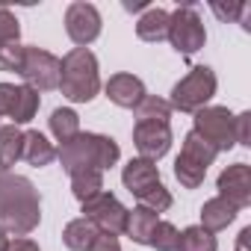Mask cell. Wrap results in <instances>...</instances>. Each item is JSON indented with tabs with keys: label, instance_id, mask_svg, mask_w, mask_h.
<instances>
[{
	"label": "cell",
	"instance_id": "18",
	"mask_svg": "<svg viewBox=\"0 0 251 251\" xmlns=\"http://www.w3.org/2000/svg\"><path fill=\"white\" fill-rule=\"evenodd\" d=\"M21 160H27V163L36 166V169H45V166H50V163L56 160V148L48 142L45 133L27 130V133H24V154H21Z\"/></svg>",
	"mask_w": 251,
	"mask_h": 251
},
{
	"label": "cell",
	"instance_id": "3",
	"mask_svg": "<svg viewBox=\"0 0 251 251\" xmlns=\"http://www.w3.org/2000/svg\"><path fill=\"white\" fill-rule=\"evenodd\" d=\"M59 92L71 103H89L100 92L98 56L89 48H74L59 59Z\"/></svg>",
	"mask_w": 251,
	"mask_h": 251
},
{
	"label": "cell",
	"instance_id": "9",
	"mask_svg": "<svg viewBox=\"0 0 251 251\" xmlns=\"http://www.w3.org/2000/svg\"><path fill=\"white\" fill-rule=\"evenodd\" d=\"M100 27H103V21H100V12H98L95 3H83V0L68 3V9H65V33L77 48H89L100 36Z\"/></svg>",
	"mask_w": 251,
	"mask_h": 251
},
{
	"label": "cell",
	"instance_id": "25",
	"mask_svg": "<svg viewBox=\"0 0 251 251\" xmlns=\"http://www.w3.org/2000/svg\"><path fill=\"white\" fill-rule=\"evenodd\" d=\"M175 177L180 180L183 189H198V186L204 183V177H207V169H204L201 163H195V160L177 154V160H175Z\"/></svg>",
	"mask_w": 251,
	"mask_h": 251
},
{
	"label": "cell",
	"instance_id": "29",
	"mask_svg": "<svg viewBox=\"0 0 251 251\" xmlns=\"http://www.w3.org/2000/svg\"><path fill=\"white\" fill-rule=\"evenodd\" d=\"M24 62V45L21 42H9V45H0V71L6 74H18Z\"/></svg>",
	"mask_w": 251,
	"mask_h": 251
},
{
	"label": "cell",
	"instance_id": "6",
	"mask_svg": "<svg viewBox=\"0 0 251 251\" xmlns=\"http://www.w3.org/2000/svg\"><path fill=\"white\" fill-rule=\"evenodd\" d=\"M192 121H195L192 130H195L207 145H213L216 154L230 151V148L236 145V136H233V112H230L227 106H204V109L195 112Z\"/></svg>",
	"mask_w": 251,
	"mask_h": 251
},
{
	"label": "cell",
	"instance_id": "21",
	"mask_svg": "<svg viewBox=\"0 0 251 251\" xmlns=\"http://www.w3.org/2000/svg\"><path fill=\"white\" fill-rule=\"evenodd\" d=\"M95 239H98V227H95L92 222H86L83 216H80V219H71V222L62 227V242H65V248H71V251H89Z\"/></svg>",
	"mask_w": 251,
	"mask_h": 251
},
{
	"label": "cell",
	"instance_id": "27",
	"mask_svg": "<svg viewBox=\"0 0 251 251\" xmlns=\"http://www.w3.org/2000/svg\"><path fill=\"white\" fill-rule=\"evenodd\" d=\"M177 242H180V230L172 222H157L148 245L157 248V251H177Z\"/></svg>",
	"mask_w": 251,
	"mask_h": 251
},
{
	"label": "cell",
	"instance_id": "32",
	"mask_svg": "<svg viewBox=\"0 0 251 251\" xmlns=\"http://www.w3.org/2000/svg\"><path fill=\"white\" fill-rule=\"evenodd\" d=\"M210 9L227 24H236V18H239V12H242V3H219V0H213V3H210Z\"/></svg>",
	"mask_w": 251,
	"mask_h": 251
},
{
	"label": "cell",
	"instance_id": "28",
	"mask_svg": "<svg viewBox=\"0 0 251 251\" xmlns=\"http://www.w3.org/2000/svg\"><path fill=\"white\" fill-rule=\"evenodd\" d=\"M139 204H142V207H148V210H154V213L160 216V213H166V210L175 204V198H172V192H169V189L163 186V180H160L157 186H151V189L139 198Z\"/></svg>",
	"mask_w": 251,
	"mask_h": 251
},
{
	"label": "cell",
	"instance_id": "16",
	"mask_svg": "<svg viewBox=\"0 0 251 251\" xmlns=\"http://www.w3.org/2000/svg\"><path fill=\"white\" fill-rule=\"evenodd\" d=\"M157 222H160V216H157L154 210L136 204V207L127 213V227H124V236H130L136 245H148V242H151V233H154V227H157Z\"/></svg>",
	"mask_w": 251,
	"mask_h": 251
},
{
	"label": "cell",
	"instance_id": "36",
	"mask_svg": "<svg viewBox=\"0 0 251 251\" xmlns=\"http://www.w3.org/2000/svg\"><path fill=\"white\" fill-rule=\"evenodd\" d=\"M236 251H251V225L239 230V236H236Z\"/></svg>",
	"mask_w": 251,
	"mask_h": 251
},
{
	"label": "cell",
	"instance_id": "38",
	"mask_svg": "<svg viewBox=\"0 0 251 251\" xmlns=\"http://www.w3.org/2000/svg\"><path fill=\"white\" fill-rule=\"evenodd\" d=\"M6 248H9V233L0 227V251H6Z\"/></svg>",
	"mask_w": 251,
	"mask_h": 251
},
{
	"label": "cell",
	"instance_id": "19",
	"mask_svg": "<svg viewBox=\"0 0 251 251\" xmlns=\"http://www.w3.org/2000/svg\"><path fill=\"white\" fill-rule=\"evenodd\" d=\"M39 106H42V95L33 92L30 86H18V89H15V98H12L9 121L15 124V127H18V124H30V121L36 118Z\"/></svg>",
	"mask_w": 251,
	"mask_h": 251
},
{
	"label": "cell",
	"instance_id": "1",
	"mask_svg": "<svg viewBox=\"0 0 251 251\" xmlns=\"http://www.w3.org/2000/svg\"><path fill=\"white\" fill-rule=\"evenodd\" d=\"M42 222V198L30 177L0 172V227L12 236H30Z\"/></svg>",
	"mask_w": 251,
	"mask_h": 251
},
{
	"label": "cell",
	"instance_id": "23",
	"mask_svg": "<svg viewBox=\"0 0 251 251\" xmlns=\"http://www.w3.org/2000/svg\"><path fill=\"white\" fill-rule=\"evenodd\" d=\"M177 251H219V242L213 233H207L201 225H189L180 230Z\"/></svg>",
	"mask_w": 251,
	"mask_h": 251
},
{
	"label": "cell",
	"instance_id": "7",
	"mask_svg": "<svg viewBox=\"0 0 251 251\" xmlns=\"http://www.w3.org/2000/svg\"><path fill=\"white\" fill-rule=\"evenodd\" d=\"M83 219L92 222L98 227V233H109V236H121L124 227H127V207H124L112 192H98L95 198L83 201Z\"/></svg>",
	"mask_w": 251,
	"mask_h": 251
},
{
	"label": "cell",
	"instance_id": "24",
	"mask_svg": "<svg viewBox=\"0 0 251 251\" xmlns=\"http://www.w3.org/2000/svg\"><path fill=\"white\" fill-rule=\"evenodd\" d=\"M71 192L80 204L95 198L98 192H103V172H77V175H71Z\"/></svg>",
	"mask_w": 251,
	"mask_h": 251
},
{
	"label": "cell",
	"instance_id": "11",
	"mask_svg": "<svg viewBox=\"0 0 251 251\" xmlns=\"http://www.w3.org/2000/svg\"><path fill=\"white\" fill-rule=\"evenodd\" d=\"M133 145L142 160H163L172 148V124H136L133 127Z\"/></svg>",
	"mask_w": 251,
	"mask_h": 251
},
{
	"label": "cell",
	"instance_id": "15",
	"mask_svg": "<svg viewBox=\"0 0 251 251\" xmlns=\"http://www.w3.org/2000/svg\"><path fill=\"white\" fill-rule=\"evenodd\" d=\"M136 36L148 45H157V42H166L169 36V12L160 9V6H148L142 12V18L136 21Z\"/></svg>",
	"mask_w": 251,
	"mask_h": 251
},
{
	"label": "cell",
	"instance_id": "12",
	"mask_svg": "<svg viewBox=\"0 0 251 251\" xmlns=\"http://www.w3.org/2000/svg\"><path fill=\"white\" fill-rule=\"evenodd\" d=\"M103 92H106V98L115 103V106H121V109H136L139 106V100L148 95L145 92V83L136 77V74H112L106 83H103Z\"/></svg>",
	"mask_w": 251,
	"mask_h": 251
},
{
	"label": "cell",
	"instance_id": "8",
	"mask_svg": "<svg viewBox=\"0 0 251 251\" xmlns=\"http://www.w3.org/2000/svg\"><path fill=\"white\" fill-rule=\"evenodd\" d=\"M18 74L24 77V86H30L33 92L59 89V56H53L45 48H24V62Z\"/></svg>",
	"mask_w": 251,
	"mask_h": 251
},
{
	"label": "cell",
	"instance_id": "2",
	"mask_svg": "<svg viewBox=\"0 0 251 251\" xmlns=\"http://www.w3.org/2000/svg\"><path fill=\"white\" fill-rule=\"evenodd\" d=\"M62 169L68 175H77V172H106L112 169L118 160H121V148L112 136H103V133H77L71 142L59 145L56 151Z\"/></svg>",
	"mask_w": 251,
	"mask_h": 251
},
{
	"label": "cell",
	"instance_id": "5",
	"mask_svg": "<svg viewBox=\"0 0 251 251\" xmlns=\"http://www.w3.org/2000/svg\"><path fill=\"white\" fill-rule=\"evenodd\" d=\"M172 48L183 56H192L198 53L204 45H207V30H204V21L198 15V9L192 3L186 6H177L175 12H169V36Z\"/></svg>",
	"mask_w": 251,
	"mask_h": 251
},
{
	"label": "cell",
	"instance_id": "35",
	"mask_svg": "<svg viewBox=\"0 0 251 251\" xmlns=\"http://www.w3.org/2000/svg\"><path fill=\"white\" fill-rule=\"evenodd\" d=\"M6 251H42V248H39V242L30 239V236H15V239H9V248H6Z\"/></svg>",
	"mask_w": 251,
	"mask_h": 251
},
{
	"label": "cell",
	"instance_id": "22",
	"mask_svg": "<svg viewBox=\"0 0 251 251\" xmlns=\"http://www.w3.org/2000/svg\"><path fill=\"white\" fill-rule=\"evenodd\" d=\"M48 121H50V133H53V139H56L59 145L71 142V139L80 133V115H77L71 106H56Z\"/></svg>",
	"mask_w": 251,
	"mask_h": 251
},
{
	"label": "cell",
	"instance_id": "4",
	"mask_svg": "<svg viewBox=\"0 0 251 251\" xmlns=\"http://www.w3.org/2000/svg\"><path fill=\"white\" fill-rule=\"evenodd\" d=\"M216 89H219L216 71H213L210 65H195V68H189L186 77H180V80L175 83L169 103H172L175 112H192V115H195L198 109L210 106Z\"/></svg>",
	"mask_w": 251,
	"mask_h": 251
},
{
	"label": "cell",
	"instance_id": "17",
	"mask_svg": "<svg viewBox=\"0 0 251 251\" xmlns=\"http://www.w3.org/2000/svg\"><path fill=\"white\" fill-rule=\"evenodd\" d=\"M24 154V130L15 124H0V172H12Z\"/></svg>",
	"mask_w": 251,
	"mask_h": 251
},
{
	"label": "cell",
	"instance_id": "30",
	"mask_svg": "<svg viewBox=\"0 0 251 251\" xmlns=\"http://www.w3.org/2000/svg\"><path fill=\"white\" fill-rule=\"evenodd\" d=\"M21 39V24L15 18V12L0 6V45H9V42H18Z\"/></svg>",
	"mask_w": 251,
	"mask_h": 251
},
{
	"label": "cell",
	"instance_id": "13",
	"mask_svg": "<svg viewBox=\"0 0 251 251\" xmlns=\"http://www.w3.org/2000/svg\"><path fill=\"white\" fill-rule=\"evenodd\" d=\"M121 183H124V189H127V192L139 201L151 186L160 183V169H157V163H151V160L133 157L127 166L121 169Z\"/></svg>",
	"mask_w": 251,
	"mask_h": 251
},
{
	"label": "cell",
	"instance_id": "31",
	"mask_svg": "<svg viewBox=\"0 0 251 251\" xmlns=\"http://www.w3.org/2000/svg\"><path fill=\"white\" fill-rule=\"evenodd\" d=\"M233 136H236V145H251V112L233 115Z\"/></svg>",
	"mask_w": 251,
	"mask_h": 251
},
{
	"label": "cell",
	"instance_id": "20",
	"mask_svg": "<svg viewBox=\"0 0 251 251\" xmlns=\"http://www.w3.org/2000/svg\"><path fill=\"white\" fill-rule=\"evenodd\" d=\"M172 103L166 98H157V95H145L139 100V106L133 109L136 115V124H169L172 121Z\"/></svg>",
	"mask_w": 251,
	"mask_h": 251
},
{
	"label": "cell",
	"instance_id": "33",
	"mask_svg": "<svg viewBox=\"0 0 251 251\" xmlns=\"http://www.w3.org/2000/svg\"><path fill=\"white\" fill-rule=\"evenodd\" d=\"M15 83H0V118H9L12 109V98H15Z\"/></svg>",
	"mask_w": 251,
	"mask_h": 251
},
{
	"label": "cell",
	"instance_id": "37",
	"mask_svg": "<svg viewBox=\"0 0 251 251\" xmlns=\"http://www.w3.org/2000/svg\"><path fill=\"white\" fill-rule=\"evenodd\" d=\"M124 9H127V12H145L148 3H145V0H139V3H124Z\"/></svg>",
	"mask_w": 251,
	"mask_h": 251
},
{
	"label": "cell",
	"instance_id": "10",
	"mask_svg": "<svg viewBox=\"0 0 251 251\" xmlns=\"http://www.w3.org/2000/svg\"><path fill=\"white\" fill-rule=\"evenodd\" d=\"M216 189H219V198L230 201L236 210H245L251 204V166L248 163H233L227 166L219 180H216Z\"/></svg>",
	"mask_w": 251,
	"mask_h": 251
},
{
	"label": "cell",
	"instance_id": "14",
	"mask_svg": "<svg viewBox=\"0 0 251 251\" xmlns=\"http://www.w3.org/2000/svg\"><path fill=\"white\" fill-rule=\"evenodd\" d=\"M239 216V210L230 204V201H225V198H210V201H204V207H201V227L207 230V233H219V230H225L233 219Z\"/></svg>",
	"mask_w": 251,
	"mask_h": 251
},
{
	"label": "cell",
	"instance_id": "34",
	"mask_svg": "<svg viewBox=\"0 0 251 251\" xmlns=\"http://www.w3.org/2000/svg\"><path fill=\"white\" fill-rule=\"evenodd\" d=\"M89 251H121L118 245V236H109V233H98V239L92 242Z\"/></svg>",
	"mask_w": 251,
	"mask_h": 251
},
{
	"label": "cell",
	"instance_id": "26",
	"mask_svg": "<svg viewBox=\"0 0 251 251\" xmlns=\"http://www.w3.org/2000/svg\"><path fill=\"white\" fill-rule=\"evenodd\" d=\"M180 154H183V157H189V160H195V163H201L204 169H210V166H213V160L219 157V154L213 151V145H207L195 130H189V133L183 136V148H180Z\"/></svg>",
	"mask_w": 251,
	"mask_h": 251
}]
</instances>
